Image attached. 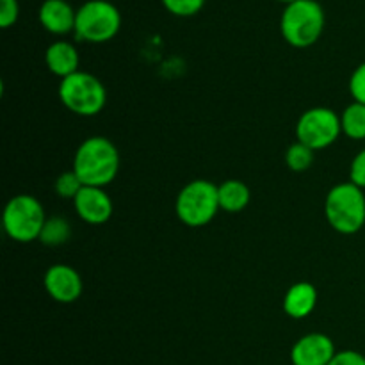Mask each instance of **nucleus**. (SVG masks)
Masks as SVG:
<instances>
[{
    "label": "nucleus",
    "instance_id": "nucleus-9",
    "mask_svg": "<svg viewBox=\"0 0 365 365\" xmlns=\"http://www.w3.org/2000/svg\"><path fill=\"white\" fill-rule=\"evenodd\" d=\"M43 287L46 294L57 303H73L82 294V278L68 264H53L43 277Z\"/></svg>",
    "mask_w": 365,
    "mask_h": 365
},
{
    "label": "nucleus",
    "instance_id": "nucleus-10",
    "mask_svg": "<svg viewBox=\"0 0 365 365\" xmlns=\"http://www.w3.org/2000/svg\"><path fill=\"white\" fill-rule=\"evenodd\" d=\"M77 216L89 225H103L113 216V200L103 187L84 185L73 200Z\"/></svg>",
    "mask_w": 365,
    "mask_h": 365
},
{
    "label": "nucleus",
    "instance_id": "nucleus-3",
    "mask_svg": "<svg viewBox=\"0 0 365 365\" xmlns=\"http://www.w3.org/2000/svg\"><path fill=\"white\" fill-rule=\"evenodd\" d=\"M324 216L335 232L353 235L365 225L364 189L351 182H341L328 191L324 202Z\"/></svg>",
    "mask_w": 365,
    "mask_h": 365
},
{
    "label": "nucleus",
    "instance_id": "nucleus-4",
    "mask_svg": "<svg viewBox=\"0 0 365 365\" xmlns=\"http://www.w3.org/2000/svg\"><path fill=\"white\" fill-rule=\"evenodd\" d=\"M57 93L63 106L77 116H96L107 103L106 86L88 71L78 70L70 77L61 78Z\"/></svg>",
    "mask_w": 365,
    "mask_h": 365
},
{
    "label": "nucleus",
    "instance_id": "nucleus-17",
    "mask_svg": "<svg viewBox=\"0 0 365 365\" xmlns=\"http://www.w3.org/2000/svg\"><path fill=\"white\" fill-rule=\"evenodd\" d=\"M71 227L64 217H48L45 221L39 241L45 246H61L70 239Z\"/></svg>",
    "mask_w": 365,
    "mask_h": 365
},
{
    "label": "nucleus",
    "instance_id": "nucleus-13",
    "mask_svg": "<svg viewBox=\"0 0 365 365\" xmlns=\"http://www.w3.org/2000/svg\"><path fill=\"white\" fill-rule=\"evenodd\" d=\"M317 305V291L309 282H299L289 287L284 298V310L292 319H305Z\"/></svg>",
    "mask_w": 365,
    "mask_h": 365
},
{
    "label": "nucleus",
    "instance_id": "nucleus-7",
    "mask_svg": "<svg viewBox=\"0 0 365 365\" xmlns=\"http://www.w3.org/2000/svg\"><path fill=\"white\" fill-rule=\"evenodd\" d=\"M45 221V209L32 195L13 196L6 203L2 214L4 230L16 242H31L39 239Z\"/></svg>",
    "mask_w": 365,
    "mask_h": 365
},
{
    "label": "nucleus",
    "instance_id": "nucleus-18",
    "mask_svg": "<svg viewBox=\"0 0 365 365\" xmlns=\"http://www.w3.org/2000/svg\"><path fill=\"white\" fill-rule=\"evenodd\" d=\"M314 153L316 152L310 146L296 141L285 152V164L292 171H296V173H303V171H307L314 164Z\"/></svg>",
    "mask_w": 365,
    "mask_h": 365
},
{
    "label": "nucleus",
    "instance_id": "nucleus-5",
    "mask_svg": "<svg viewBox=\"0 0 365 365\" xmlns=\"http://www.w3.org/2000/svg\"><path fill=\"white\" fill-rule=\"evenodd\" d=\"M121 29V13L109 0H88L77 9L75 38L88 43L110 41Z\"/></svg>",
    "mask_w": 365,
    "mask_h": 365
},
{
    "label": "nucleus",
    "instance_id": "nucleus-12",
    "mask_svg": "<svg viewBox=\"0 0 365 365\" xmlns=\"http://www.w3.org/2000/svg\"><path fill=\"white\" fill-rule=\"evenodd\" d=\"M77 9L68 0H45L39 6L38 20L50 34L64 36L75 31Z\"/></svg>",
    "mask_w": 365,
    "mask_h": 365
},
{
    "label": "nucleus",
    "instance_id": "nucleus-16",
    "mask_svg": "<svg viewBox=\"0 0 365 365\" xmlns=\"http://www.w3.org/2000/svg\"><path fill=\"white\" fill-rule=\"evenodd\" d=\"M342 134L349 139H365V103L353 102L344 109L341 116Z\"/></svg>",
    "mask_w": 365,
    "mask_h": 365
},
{
    "label": "nucleus",
    "instance_id": "nucleus-2",
    "mask_svg": "<svg viewBox=\"0 0 365 365\" xmlns=\"http://www.w3.org/2000/svg\"><path fill=\"white\" fill-rule=\"evenodd\" d=\"M327 16L317 0H298L285 6L280 18V32L294 48H309L319 41Z\"/></svg>",
    "mask_w": 365,
    "mask_h": 365
},
{
    "label": "nucleus",
    "instance_id": "nucleus-24",
    "mask_svg": "<svg viewBox=\"0 0 365 365\" xmlns=\"http://www.w3.org/2000/svg\"><path fill=\"white\" fill-rule=\"evenodd\" d=\"M328 365H365V356L362 353L353 351V349H344V351L335 353V356Z\"/></svg>",
    "mask_w": 365,
    "mask_h": 365
},
{
    "label": "nucleus",
    "instance_id": "nucleus-15",
    "mask_svg": "<svg viewBox=\"0 0 365 365\" xmlns=\"http://www.w3.org/2000/svg\"><path fill=\"white\" fill-rule=\"evenodd\" d=\"M217 196H220V209L235 214L242 212L252 200L250 187L241 180H225L217 185Z\"/></svg>",
    "mask_w": 365,
    "mask_h": 365
},
{
    "label": "nucleus",
    "instance_id": "nucleus-19",
    "mask_svg": "<svg viewBox=\"0 0 365 365\" xmlns=\"http://www.w3.org/2000/svg\"><path fill=\"white\" fill-rule=\"evenodd\" d=\"M84 187V184L81 182V178L77 177L73 170L64 171L53 182V189H56L57 195L64 200H75L77 195L81 192V189Z\"/></svg>",
    "mask_w": 365,
    "mask_h": 365
},
{
    "label": "nucleus",
    "instance_id": "nucleus-11",
    "mask_svg": "<svg viewBox=\"0 0 365 365\" xmlns=\"http://www.w3.org/2000/svg\"><path fill=\"white\" fill-rule=\"evenodd\" d=\"M335 346L328 335L309 334L291 349L292 365H328L335 356Z\"/></svg>",
    "mask_w": 365,
    "mask_h": 365
},
{
    "label": "nucleus",
    "instance_id": "nucleus-1",
    "mask_svg": "<svg viewBox=\"0 0 365 365\" xmlns=\"http://www.w3.org/2000/svg\"><path fill=\"white\" fill-rule=\"evenodd\" d=\"M71 170L84 185L106 187L116 178L120 170V153L113 141L102 135H93L78 145Z\"/></svg>",
    "mask_w": 365,
    "mask_h": 365
},
{
    "label": "nucleus",
    "instance_id": "nucleus-14",
    "mask_svg": "<svg viewBox=\"0 0 365 365\" xmlns=\"http://www.w3.org/2000/svg\"><path fill=\"white\" fill-rule=\"evenodd\" d=\"M45 63L53 75L66 78L78 71V52L70 41H53L46 48Z\"/></svg>",
    "mask_w": 365,
    "mask_h": 365
},
{
    "label": "nucleus",
    "instance_id": "nucleus-20",
    "mask_svg": "<svg viewBox=\"0 0 365 365\" xmlns=\"http://www.w3.org/2000/svg\"><path fill=\"white\" fill-rule=\"evenodd\" d=\"M160 2L175 16H195L205 6V0H160Z\"/></svg>",
    "mask_w": 365,
    "mask_h": 365
},
{
    "label": "nucleus",
    "instance_id": "nucleus-23",
    "mask_svg": "<svg viewBox=\"0 0 365 365\" xmlns=\"http://www.w3.org/2000/svg\"><path fill=\"white\" fill-rule=\"evenodd\" d=\"M349 182L365 189V148L355 155L349 166Z\"/></svg>",
    "mask_w": 365,
    "mask_h": 365
},
{
    "label": "nucleus",
    "instance_id": "nucleus-21",
    "mask_svg": "<svg viewBox=\"0 0 365 365\" xmlns=\"http://www.w3.org/2000/svg\"><path fill=\"white\" fill-rule=\"evenodd\" d=\"M349 93L353 102L365 103V63L359 64L349 77Z\"/></svg>",
    "mask_w": 365,
    "mask_h": 365
},
{
    "label": "nucleus",
    "instance_id": "nucleus-22",
    "mask_svg": "<svg viewBox=\"0 0 365 365\" xmlns=\"http://www.w3.org/2000/svg\"><path fill=\"white\" fill-rule=\"evenodd\" d=\"M20 16V4L18 0H0V27L9 29Z\"/></svg>",
    "mask_w": 365,
    "mask_h": 365
},
{
    "label": "nucleus",
    "instance_id": "nucleus-25",
    "mask_svg": "<svg viewBox=\"0 0 365 365\" xmlns=\"http://www.w3.org/2000/svg\"><path fill=\"white\" fill-rule=\"evenodd\" d=\"M278 2H282V4H285V6H289V4H292V2H298V0H278Z\"/></svg>",
    "mask_w": 365,
    "mask_h": 365
},
{
    "label": "nucleus",
    "instance_id": "nucleus-8",
    "mask_svg": "<svg viewBox=\"0 0 365 365\" xmlns=\"http://www.w3.org/2000/svg\"><path fill=\"white\" fill-rule=\"evenodd\" d=\"M341 134V116L328 107H312L305 110L296 123L298 141L310 146L314 152L334 145Z\"/></svg>",
    "mask_w": 365,
    "mask_h": 365
},
{
    "label": "nucleus",
    "instance_id": "nucleus-6",
    "mask_svg": "<svg viewBox=\"0 0 365 365\" xmlns=\"http://www.w3.org/2000/svg\"><path fill=\"white\" fill-rule=\"evenodd\" d=\"M175 210H177L178 220L187 227H205L216 217L217 210H220L217 185L209 180H203V178L189 182L178 192Z\"/></svg>",
    "mask_w": 365,
    "mask_h": 365
}]
</instances>
